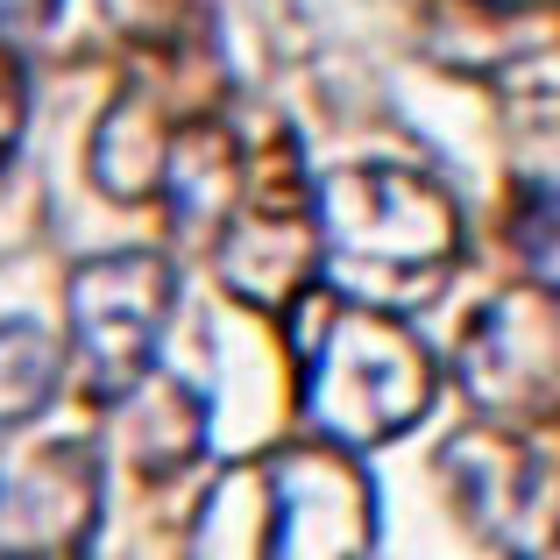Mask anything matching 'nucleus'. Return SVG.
I'll use <instances>...</instances> for the list:
<instances>
[{"mask_svg": "<svg viewBox=\"0 0 560 560\" xmlns=\"http://www.w3.org/2000/svg\"><path fill=\"white\" fill-rule=\"evenodd\" d=\"M65 0H0V36H43Z\"/></svg>", "mask_w": 560, "mask_h": 560, "instance_id": "8", "label": "nucleus"}, {"mask_svg": "<svg viewBox=\"0 0 560 560\" xmlns=\"http://www.w3.org/2000/svg\"><path fill=\"white\" fill-rule=\"evenodd\" d=\"M28 121V85H22V57L8 50V36H0V150H8L14 136H22Z\"/></svg>", "mask_w": 560, "mask_h": 560, "instance_id": "7", "label": "nucleus"}, {"mask_svg": "<svg viewBox=\"0 0 560 560\" xmlns=\"http://www.w3.org/2000/svg\"><path fill=\"white\" fill-rule=\"evenodd\" d=\"M319 228L348 270L383 277H433L454 242L447 199L405 171H341L319 191Z\"/></svg>", "mask_w": 560, "mask_h": 560, "instance_id": "3", "label": "nucleus"}, {"mask_svg": "<svg viewBox=\"0 0 560 560\" xmlns=\"http://www.w3.org/2000/svg\"><path fill=\"white\" fill-rule=\"evenodd\" d=\"M57 376H65L57 334L36 327V319H8V327H0V433L36 419L57 397Z\"/></svg>", "mask_w": 560, "mask_h": 560, "instance_id": "6", "label": "nucleus"}, {"mask_svg": "<svg viewBox=\"0 0 560 560\" xmlns=\"http://www.w3.org/2000/svg\"><path fill=\"white\" fill-rule=\"evenodd\" d=\"M100 518V462L85 447H43L0 468V560L79 553Z\"/></svg>", "mask_w": 560, "mask_h": 560, "instance_id": "4", "label": "nucleus"}, {"mask_svg": "<svg viewBox=\"0 0 560 560\" xmlns=\"http://www.w3.org/2000/svg\"><path fill=\"white\" fill-rule=\"evenodd\" d=\"M270 490H277L270 560H355L362 553V490L341 462L284 454Z\"/></svg>", "mask_w": 560, "mask_h": 560, "instance_id": "5", "label": "nucleus"}, {"mask_svg": "<svg viewBox=\"0 0 560 560\" xmlns=\"http://www.w3.org/2000/svg\"><path fill=\"white\" fill-rule=\"evenodd\" d=\"M425 390H433L425 355L383 313H370V305H334L327 313V341H319L313 376H305L319 425H334L348 440L397 433V425L419 419Z\"/></svg>", "mask_w": 560, "mask_h": 560, "instance_id": "2", "label": "nucleus"}, {"mask_svg": "<svg viewBox=\"0 0 560 560\" xmlns=\"http://www.w3.org/2000/svg\"><path fill=\"white\" fill-rule=\"evenodd\" d=\"M171 319V262L156 248H114L71 270V348L100 405H121L156 362Z\"/></svg>", "mask_w": 560, "mask_h": 560, "instance_id": "1", "label": "nucleus"}]
</instances>
